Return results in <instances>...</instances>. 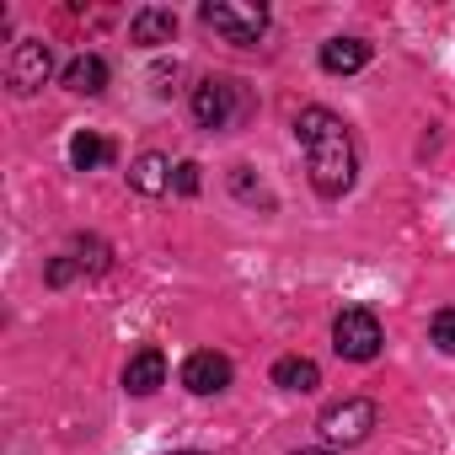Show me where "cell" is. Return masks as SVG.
I'll return each instance as SVG.
<instances>
[{
  "label": "cell",
  "mask_w": 455,
  "mask_h": 455,
  "mask_svg": "<svg viewBox=\"0 0 455 455\" xmlns=\"http://www.w3.org/2000/svg\"><path fill=\"white\" fill-rule=\"evenodd\" d=\"M49 76H54V54H49V44L22 38V44L12 49V60H6V86H12L17 97H28V92H38Z\"/></svg>",
  "instance_id": "8992f818"
},
{
  "label": "cell",
  "mask_w": 455,
  "mask_h": 455,
  "mask_svg": "<svg viewBox=\"0 0 455 455\" xmlns=\"http://www.w3.org/2000/svg\"><path fill=\"white\" fill-rule=\"evenodd\" d=\"M161 380H166V354H161V348H140V354L124 364L129 396H150V391H161Z\"/></svg>",
  "instance_id": "9c48e42d"
},
{
  "label": "cell",
  "mask_w": 455,
  "mask_h": 455,
  "mask_svg": "<svg viewBox=\"0 0 455 455\" xmlns=\"http://www.w3.org/2000/svg\"><path fill=\"white\" fill-rule=\"evenodd\" d=\"M380 316L375 311H364V306H348L338 322H332V348H338V359H354V364H370L375 354H380Z\"/></svg>",
  "instance_id": "277c9868"
},
{
  "label": "cell",
  "mask_w": 455,
  "mask_h": 455,
  "mask_svg": "<svg viewBox=\"0 0 455 455\" xmlns=\"http://www.w3.org/2000/svg\"><path fill=\"white\" fill-rule=\"evenodd\" d=\"M428 338H434V348H439V354H455V306H444V311L434 316Z\"/></svg>",
  "instance_id": "2e32d148"
},
{
  "label": "cell",
  "mask_w": 455,
  "mask_h": 455,
  "mask_svg": "<svg viewBox=\"0 0 455 455\" xmlns=\"http://www.w3.org/2000/svg\"><path fill=\"white\" fill-rule=\"evenodd\" d=\"M182 386H188L193 396H214V391H225V386H231V359L214 354V348L188 354V364H182Z\"/></svg>",
  "instance_id": "52a82bcc"
},
{
  "label": "cell",
  "mask_w": 455,
  "mask_h": 455,
  "mask_svg": "<svg viewBox=\"0 0 455 455\" xmlns=\"http://www.w3.org/2000/svg\"><path fill=\"white\" fill-rule=\"evenodd\" d=\"M364 65H370V44L364 38H332V44H322V70L327 76H354Z\"/></svg>",
  "instance_id": "8fae6325"
},
{
  "label": "cell",
  "mask_w": 455,
  "mask_h": 455,
  "mask_svg": "<svg viewBox=\"0 0 455 455\" xmlns=\"http://www.w3.org/2000/svg\"><path fill=\"white\" fill-rule=\"evenodd\" d=\"M108 156H113V145L97 140V134H76V140H70V161H76V172H97Z\"/></svg>",
  "instance_id": "5bb4252c"
},
{
  "label": "cell",
  "mask_w": 455,
  "mask_h": 455,
  "mask_svg": "<svg viewBox=\"0 0 455 455\" xmlns=\"http://www.w3.org/2000/svg\"><path fill=\"white\" fill-rule=\"evenodd\" d=\"M76 268H81L76 258H54V263H49V284H70V279H76Z\"/></svg>",
  "instance_id": "d6986e66"
},
{
  "label": "cell",
  "mask_w": 455,
  "mask_h": 455,
  "mask_svg": "<svg viewBox=\"0 0 455 455\" xmlns=\"http://www.w3.org/2000/svg\"><path fill=\"white\" fill-rule=\"evenodd\" d=\"M76 263L92 268V274H102V268H108V247H102L97 236H81V242H76Z\"/></svg>",
  "instance_id": "e0dca14e"
},
{
  "label": "cell",
  "mask_w": 455,
  "mask_h": 455,
  "mask_svg": "<svg viewBox=\"0 0 455 455\" xmlns=\"http://www.w3.org/2000/svg\"><path fill=\"white\" fill-rule=\"evenodd\" d=\"M242 108H247V102H242V86L225 81V76H204V81L193 86V124L209 129V134H214V129H231Z\"/></svg>",
  "instance_id": "3957f363"
},
{
  "label": "cell",
  "mask_w": 455,
  "mask_h": 455,
  "mask_svg": "<svg viewBox=\"0 0 455 455\" xmlns=\"http://www.w3.org/2000/svg\"><path fill=\"white\" fill-rule=\"evenodd\" d=\"M295 455H332V450H295Z\"/></svg>",
  "instance_id": "ffe728a7"
},
{
  "label": "cell",
  "mask_w": 455,
  "mask_h": 455,
  "mask_svg": "<svg viewBox=\"0 0 455 455\" xmlns=\"http://www.w3.org/2000/svg\"><path fill=\"white\" fill-rule=\"evenodd\" d=\"M172 188H177L182 198H193V193H198V166H193V161H177V172H172Z\"/></svg>",
  "instance_id": "ac0fdd59"
},
{
  "label": "cell",
  "mask_w": 455,
  "mask_h": 455,
  "mask_svg": "<svg viewBox=\"0 0 455 455\" xmlns=\"http://www.w3.org/2000/svg\"><path fill=\"white\" fill-rule=\"evenodd\" d=\"M177 455H204V450H177Z\"/></svg>",
  "instance_id": "44dd1931"
},
{
  "label": "cell",
  "mask_w": 455,
  "mask_h": 455,
  "mask_svg": "<svg viewBox=\"0 0 455 455\" xmlns=\"http://www.w3.org/2000/svg\"><path fill=\"white\" fill-rule=\"evenodd\" d=\"M375 423H380V407L370 396H343V402H332L316 418V428H322L327 444H359V439H370Z\"/></svg>",
  "instance_id": "5b68a950"
},
{
  "label": "cell",
  "mask_w": 455,
  "mask_h": 455,
  "mask_svg": "<svg viewBox=\"0 0 455 455\" xmlns=\"http://www.w3.org/2000/svg\"><path fill=\"white\" fill-rule=\"evenodd\" d=\"M129 38H134L140 49L172 44V38H177V12H166V6H140L134 22H129Z\"/></svg>",
  "instance_id": "ba28073f"
},
{
  "label": "cell",
  "mask_w": 455,
  "mask_h": 455,
  "mask_svg": "<svg viewBox=\"0 0 455 455\" xmlns=\"http://www.w3.org/2000/svg\"><path fill=\"white\" fill-rule=\"evenodd\" d=\"M231 188H236L242 204H263V209H274V193L263 188V177L252 182V166H236V172H231Z\"/></svg>",
  "instance_id": "9a60e30c"
},
{
  "label": "cell",
  "mask_w": 455,
  "mask_h": 455,
  "mask_svg": "<svg viewBox=\"0 0 455 455\" xmlns=\"http://www.w3.org/2000/svg\"><path fill=\"white\" fill-rule=\"evenodd\" d=\"M295 140L306 150V172H311V188L322 198H343L354 188V172H359V156H354V134L348 124L332 113V108H300L295 118Z\"/></svg>",
  "instance_id": "6da1fadb"
},
{
  "label": "cell",
  "mask_w": 455,
  "mask_h": 455,
  "mask_svg": "<svg viewBox=\"0 0 455 455\" xmlns=\"http://www.w3.org/2000/svg\"><path fill=\"white\" fill-rule=\"evenodd\" d=\"M274 386H284V391H316V386H322V370H316V359H306V354H284V359L274 364Z\"/></svg>",
  "instance_id": "4fadbf2b"
},
{
  "label": "cell",
  "mask_w": 455,
  "mask_h": 455,
  "mask_svg": "<svg viewBox=\"0 0 455 455\" xmlns=\"http://www.w3.org/2000/svg\"><path fill=\"white\" fill-rule=\"evenodd\" d=\"M65 86H70L76 97H102V92H108V60H102V54H76V60L65 65Z\"/></svg>",
  "instance_id": "30bf717a"
},
{
  "label": "cell",
  "mask_w": 455,
  "mask_h": 455,
  "mask_svg": "<svg viewBox=\"0 0 455 455\" xmlns=\"http://www.w3.org/2000/svg\"><path fill=\"white\" fill-rule=\"evenodd\" d=\"M172 172H177V166H172L166 156L145 150V156H140V161L129 166V182H134L140 193H150V198H156V193H166V188H172Z\"/></svg>",
  "instance_id": "7c38bea8"
},
{
  "label": "cell",
  "mask_w": 455,
  "mask_h": 455,
  "mask_svg": "<svg viewBox=\"0 0 455 455\" xmlns=\"http://www.w3.org/2000/svg\"><path fill=\"white\" fill-rule=\"evenodd\" d=\"M198 17L209 33H220L225 44H242V49H252L268 33V6H242V0H204Z\"/></svg>",
  "instance_id": "7a4b0ae2"
}]
</instances>
